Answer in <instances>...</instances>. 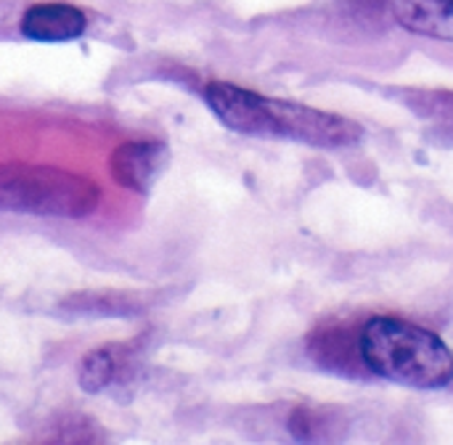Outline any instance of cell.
<instances>
[{
  "label": "cell",
  "instance_id": "cell-8",
  "mask_svg": "<svg viewBox=\"0 0 453 445\" xmlns=\"http://www.w3.org/2000/svg\"><path fill=\"white\" fill-rule=\"evenodd\" d=\"M117 377V358H114V350H93L82 358V366H80V387L85 393H101L106 390Z\"/></svg>",
  "mask_w": 453,
  "mask_h": 445
},
{
  "label": "cell",
  "instance_id": "cell-3",
  "mask_svg": "<svg viewBox=\"0 0 453 445\" xmlns=\"http://www.w3.org/2000/svg\"><path fill=\"white\" fill-rule=\"evenodd\" d=\"M98 186L88 175L50 165L0 162V210L40 218H88Z\"/></svg>",
  "mask_w": 453,
  "mask_h": 445
},
{
  "label": "cell",
  "instance_id": "cell-5",
  "mask_svg": "<svg viewBox=\"0 0 453 445\" xmlns=\"http://www.w3.org/2000/svg\"><path fill=\"white\" fill-rule=\"evenodd\" d=\"M88 27V16L72 3H35L21 16V35L35 42L77 40Z\"/></svg>",
  "mask_w": 453,
  "mask_h": 445
},
{
  "label": "cell",
  "instance_id": "cell-1",
  "mask_svg": "<svg viewBox=\"0 0 453 445\" xmlns=\"http://www.w3.org/2000/svg\"><path fill=\"white\" fill-rule=\"evenodd\" d=\"M204 101L226 127L242 135L289 138L319 149L353 146L364 135V127L342 114L260 96L234 82H210L204 88Z\"/></svg>",
  "mask_w": 453,
  "mask_h": 445
},
{
  "label": "cell",
  "instance_id": "cell-2",
  "mask_svg": "<svg viewBox=\"0 0 453 445\" xmlns=\"http://www.w3.org/2000/svg\"><path fill=\"white\" fill-rule=\"evenodd\" d=\"M358 350L366 369L388 382L417 390H438L453 382L451 348L414 321L395 316L369 318L361 329Z\"/></svg>",
  "mask_w": 453,
  "mask_h": 445
},
{
  "label": "cell",
  "instance_id": "cell-4",
  "mask_svg": "<svg viewBox=\"0 0 453 445\" xmlns=\"http://www.w3.org/2000/svg\"><path fill=\"white\" fill-rule=\"evenodd\" d=\"M167 159V149L154 141H130L111 151L109 173L111 178L138 194H146L159 178Z\"/></svg>",
  "mask_w": 453,
  "mask_h": 445
},
{
  "label": "cell",
  "instance_id": "cell-7",
  "mask_svg": "<svg viewBox=\"0 0 453 445\" xmlns=\"http://www.w3.org/2000/svg\"><path fill=\"white\" fill-rule=\"evenodd\" d=\"M406 101L417 117L453 133V90H411Z\"/></svg>",
  "mask_w": 453,
  "mask_h": 445
},
{
  "label": "cell",
  "instance_id": "cell-6",
  "mask_svg": "<svg viewBox=\"0 0 453 445\" xmlns=\"http://www.w3.org/2000/svg\"><path fill=\"white\" fill-rule=\"evenodd\" d=\"M390 8L403 29L453 42V0H390Z\"/></svg>",
  "mask_w": 453,
  "mask_h": 445
}]
</instances>
